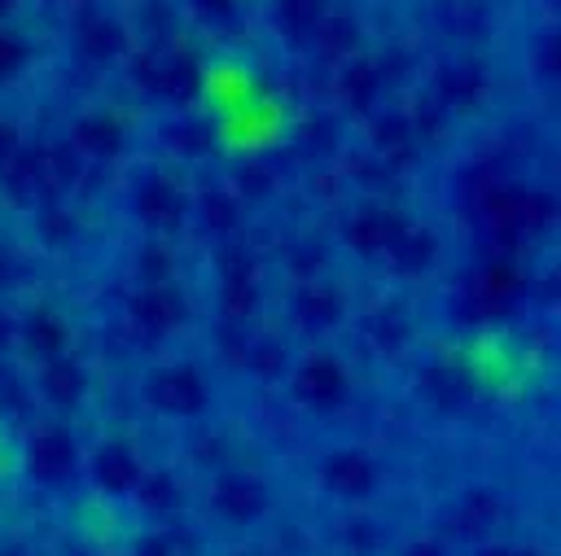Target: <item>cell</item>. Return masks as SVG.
<instances>
[{"instance_id":"obj_1","label":"cell","mask_w":561,"mask_h":556,"mask_svg":"<svg viewBox=\"0 0 561 556\" xmlns=\"http://www.w3.org/2000/svg\"><path fill=\"white\" fill-rule=\"evenodd\" d=\"M83 175V158L70 149L66 136L18 144V153L0 166V184L22 206H53L61 201Z\"/></svg>"},{"instance_id":"obj_2","label":"cell","mask_w":561,"mask_h":556,"mask_svg":"<svg viewBox=\"0 0 561 556\" xmlns=\"http://www.w3.org/2000/svg\"><path fill=\"white\" fill-rule=\"evenodd\" d=\"M123 66H127V83L136 92H145L149 101L171 105V109H184L206 88V74L184 44H145L140 53L131 48V57Z\"/></svg>"},{"instance_id":"obj_3","label":"cell","mask_w":561,"mask_h":556,"mask_svg":"<svg viewBox=\"0 0 561 556\" xmlns=\"http://www.w3.org/2000/svg\"><path fill=\"white\" fill-rule=\"evenodd\" d=\"M491 66L478 53H451L434 66L430 74V101L451 118V114H473L491 101Z\"/></svg>"},{"instance_id":"obj_4","label":"cell","mask_w":561,"mask_h":556,"mask_svg":"<svg viewBox=\"0 0 561 556\" xmlns=\"http://www.w3.org/2000/svg\"><path fill=\"white\" fill-rule=\"evenodd\" d=\"M188 188L180 184V175L171 166H145L136 179H131V193H127V206L131 215L149 228V232H175L184 219H188Z\"/></svg>"},{"instance_id":"obj_5","label":"cell","mask_w":561,"mask_h":556,"mask_svg":"<svg viewBox=\"0 0 561 556\" xmlns=\"http://www.w3.org/2000/svg\"><path fill=\"white\" fill-rule=\"evenodd\" d=\"M70 44H75V53H79L88 66H96V70L123 66V61L131 57V26H127L114 9L88 4V9H79L75 22H70Z\"/></svg>"},{"instance_id":"obj_6","label":"cell","mask_w":561,"mask_h":556,"mask_svg":"<svg viewBox=\"0 0 561 556\" xmlns=\"http://www.w3.org/2000/svg\"><path fill=\"white\" fill-rule=\"evenodd\" d=\"M399 232H403V219H399V210H394L390 201H381V197H368V201L351 206L346 219H342V241H346L355 254H364V258L390 254L394 241H399Z\"/></svg>"},{"instance_id":"obj_7","label":"cell","mask_w":561,"mask_h":556,"mask_svg":"<svg viewBox=\"0 0 561 556\" xmlns=\"http://www.w3.org/2000/svg\"><path fill=\"white\" fill-rule=\"evenodd\" d=\"M66 140H70V149H75L83 162H88V158H92V162H114V158H123L127 144H131L127 123H123L114 109H105V105L83 109V114L70 123Z\"/></svg>"},{"instance_id":"obj_8","label":"cell","mask_w":561,"mask_h":556,"mask_svg":"<svg viewBox=\"0 0 561 556\" xmlns=\"http://www.w3.org/2000/svg\"><path fill=\"white\" fill-rule=\"evenodd\" d=\"M333 92H337V101H342L346 114H373L381 105V96L390 92V79L381 70V57H364L359 53V57L342 61L337 74H333Z\"/></svg>"},{"instance_id":"obj_9","label":"cell","mask_w":561,"mask_h":556,"mask_svg":"<svg viewBox=\"0 0 561 556\" xmlns=\"http://www.w3.org/2000/svg\"><path fill=\"white\" fill-rule=\"evenodd\" d=\"M158 144L175 158V162H206L219 149V127L202 114H175L158 127Z\"/></svg>"},{"instance_id":"obj_10","label":"cell","mask_w":561,"mask_h":556,"mask_svg":"<svg viewBox=\"0 0 561 556\" xmlns=\"http://www.w3.org/2000/svg\"><path fill=\"white\" fill-rule=\"evenodd\" d=\"M311 53L320 57V61H329L333 70L342 66V61H351V57H359V48H364V22L351 13V9H329L324 13V22L311 31Z\"/></svg>"},{"instance_id":"obj_11","label":"cell","mask_w":561,"mask_h":556,"mask_svg":"<svg viewBox=\"0 0 561 556\" xmlns=\"http://www.w3.org/2000/svg\"><path fill=\"white\" fill-rule=\"evenodd\" d=\"M416 144H421V140H416L412 118H408L403 105H386V101H381V105L368 114V153H377V158H386V162L399 166V158H408Z\"/></svg>"},{"instance_id":"obj_12","label":"cell","mask_w":561,"mask_h":556,"mask_svg":"<svg viewBox=\"0 0 561 556\" xmlns=\"http://www.w3.org/2000/svg\"><path fill=\"white\" fill-rule=\"evenodd\" d=\"M149 398L162 407V412H175V416H188L206 403V385L202 377L188 368V363H171V368H158L149 377Z\"/></svg>"},{"instance_id":"obj_13","label":"cell","mask_w":561,"mask_h":556,"mask_svg":"<svg viewBox=\"0 0 561 556\" xmlns=\"http://www.w3.org/2000/svg\"><path fill=\"white\" fill-rule=\"evenodd\" d=\"M188 215H193L210 236H232V232L241 228V219H245V206L232 197L228 184H210V188H202V193L188 201Z\"/></svg>"},{"instance_id":"obj_14","label":"cell","mask_w":561,"mask_h":556,"mask_svg":"<svg viewBox=\"0 0 561 556\" xmlns=\"http://www.w3.org/2000/svg\"><path fill=\"white\" fill-rule=\"evenodd\" d=\"M434 22L451 39H478L491 31V4L486 0H438Z\"/></svg>"},{"instance_id":"obj_15","label":"cell","mask_w":561,"mask_h":556,"mask_svg":"<svg viewBox=\"0 0 561 556\" xmlns=\"http://www.w3.org/2000/svg\"><path fill=\"white\" fill-rule=\"evenodd\" d=\"M329 9H333V0H272V22H276V31H285V39L307 44Z\"/></svg>"},{"instance_id":"obj_16","label":"cell","mask_w":561,"mask_h":556,"mask_svg":"<svg viewBox=\"0 0 561 556\" xmlns=\"http://www.w3.org/2000/svg\"><path fill=\"white\" fill-rule=\"evenodd\" d=\"M337 136H342V118L316 109V114H307V123L298 127V149H302L311 162H329V158L342 149Z\"/></svg>"},{"instance_id":"obj_17","label":"cell","mask_w":561,"mask_h":556,"mask_svg":"<svg viewBox=\"0 0 561 556\" xmlns=\"http://www.w3.org/2000/svg\"><path fill=\"white\" fill-rule=\"evenodd\" d=\"M298 394H302L307 403H329V398H337V394H342V368H337L329 355L311 359V363L298 372Z\"/></svg>"},{"instance_id":"obj_18","label":"cell","mask_w":561,"mask_h":556,"mask_svg":"<svg viewBox=\"0 0 561 556\" xmlns=\"http://www.w3.org/2000/svg\"><path fill=\"white\" fill-rule=\"evenodd\" d=\"M272 193H276V171L267 162H241V166H232V197L241 206L267 201Z\"/></svg>"},{"instance_id":"obj_19","label":"cell","mask_w":561,"mask_h":556,"mask_svg":"<svg viewBox=\"0 0 561 556\" xmlns=\"http://www.w3.org/2000/svg\"><path fill=\"white\" fill-rule=\"evenodd\" d=\"M22 337H26V350L31 355H57L61 346H66V324L48 311V306H39L31 320H26V328H22Z\"/></svg>"},{"instance_id":"obj_20","label":"cell","mask_w":561,"mask_h":556,"mask_svg":"<svg viewBox=\"0 0 561 556\" xmlns=\"http://www.w3.org/2000/svg\"><path fill=\"white\" fill-rule=\"evenodd\" d=\"M136 320L145 324V328H171V324H180V293H171V289H149V293H140L136 298Z\"/></svg>"},{"instance_id":"obj_21","label":"cell","mask_w":561,"mask_h":556,"mask_svg":"<svg viewBox=\"0 0 561 556\" xmlns=\"http://www.w3.org/2000/svg\"><path fill=\"white\" fill-rule=\"evenodd\" d=\"M390 254H394V263L408 267V271H412V267H430L434 254H438V241H434L430 228H403Z\"/></svg>"},{"instance_id":"obj_22","label":"cell","mask_w":561,"mask_h":556,"mask_svg":"<svg viewBox=\"0 0 561 556\" xmlns=\"http://www.w3.org/2000/svg\"><path fill=\"white\" fill-rule=\"evenodd\" d=\"M346 179H351V184H359V188H368V197H381V193L399 179V166H394V162H386V158H377V153H364V158L346 171Z\"/></svg>"},{"instance_id":"obj_23","label":"cell","mask_w":561,"mask_h":556,"mask_svg":"<svg viewBox=\"0 0 561 556\" xmlns=\"http://www.w3.org/2000/svg\"><path fill=\"white\" fill-rule=\"evenodd\" d=\"M337 311H342V302H337V293H333L329 285H311V289L298 298V320H302V324L324 328V324L337 320Z\"/></svg>"},{"instance_id":"obj_24","label":"cell","mask_w":561,"mask_h":556,"mask_svg":"<svg viewBox=\"0 0 561 556\" xmlns=\"http://www.w3.org/2000/svg\"><path fill=\"white\" fill-rule=\"evenodd\" d=\"M44 390L57 398V403H70V398H79L83 394V372L75 368V363H53L48 372H44Z\"/></svg>"},{"instance_id":"obj_25","label":"cell","mask_w":561,"mask_h":556,"mask_svg":"<svg viewBox=\"0 0 561 556\" xmlns=\"http://www.w3.org/2000/svg\"><path fill=\"white\" fill-rule=\"evenodd\" d=\"M188 13L202 26H228L241 13V0H188Z\"/></svg>"},{"instance_id":"obj_26","label":"cell","mask_w":561,"mask_h":556,"mask_svg":"<svg viewBox=\"0 0 561 556\" xmlns=\"http://www.w3.org/2000/svg\"><path fill=\"white\" fill-rule=\"evenodd\" d=\"M22 66H26V39L0 26V79H13Z\"/></svg>"},{"instance_id":"obj_27","label":"cell","mask_w":561,"mask_h":556,"mask_svg":"<svg viewBox=\"0 0 561 556\" xmlns=\"http://www.w3.org/2000/svg\"><path fill=\"white\" fill-rule=\"evenodd\" d=\"M307 184H311V193H320V197H342V188H351V179L342 175V171H333V166H324V162H311V175H307Z\"/></svg>"},{"instance_id":"obj_28","label":"cell","mask_w":561,"mask_h":556,"mask_svg":"<svg viewBox=\"0 0 561 556\" xmlns=\"http://www.w3.org/2000/svg\"><path fill=\"white\" fill-rule=\"evenodd\" d=\"M136 267H140L149 280H162V276H167V250H162L158 241H153V245H145V254H140V263H136Z\"/></svg>"},{"instance_id":"obj_29","label":"cell","mask_w":561,"mask_h":556,"mask_svg":"<svg viewBox=\"0 0 561 556\" xmlns=\"http://www.w3.org/2000/svg\"><path fill=\"white\" fill-rule=\"evenodd\" d=\"M18 144H22V136H18V127L9 123V118H0V166L18 153Z\"/></svg>"},{"instance_id":"obj_30","label":"cell","mask_w":561,"mask_h":556,"mask_svg":"<svg viewBox=\"0 0 561 556\" xmlns=\"http://www.w3.org/2000/svg\"><path fill=\"white\" fill-rule=\"evenodd\" d=\"M18 4H22V0H0V26H9V22H13Z\"/></svg>"},{"instance_id":"obj_31","label":"cell","mask_w":561,"mask_h":556,"mask_svg":"<svg viewBox=\"0 0 561 556\" xmlns=\"http://www.w3.org/2000/svg\"><path fill=\"white\" fill-rule=\"evenodd\" d=\"M4 271H9V254L0 250V285H4Z\"/></svg>"},{"instance_id":"obj_32","label":"cell","mask_w":561,"mask_h":556,"mask_svg":"<svg viewBox=\"0 0 561 556\" xmlns=\"http://www.w3.org/2000/svg\"><path fill=\"white\" fill-rule=\"evenodd\" d=\"M61 4H79V0H61Z\"/></svg>"}]
</instances>
